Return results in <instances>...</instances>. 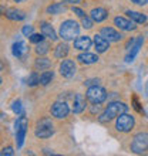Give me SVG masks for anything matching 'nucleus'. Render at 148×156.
I'll use <instances>...</instances> for the list:
<instances>
[{
  "mask_svg": "<svg viewBox=\"0 0 148 156\" xmlns=\"http://www.w3.org/2000/svg\"><path fill=\"white\" fill-rule=\"evenodd\" d=\"M127 109H128V107L124 102H120V101L110 102L107 107L104 108V111L100 114L98 122H101V123L110 122V121H113V119L117 118L118 115H121L123 112H127Z\"/></svg>",
  "mask_w": 148,
  "mask_h": 156,
  "instance_id": "nucleus-1",
  "label": "nucleus"
},
{
  "mask_svg": "<svg viewBox=\"0 0 148 156\" xmlns=\"http://www.w3.org/2000/svg\"><path fill=\"white\" fill-rule=\"evenodd\" d=\"M78 31H80V26H78L77 21L66 20L61 23L58 33H60V37L64 41H70V40H74V37H77Z\"/></svg>",
  "mask_w": 148,
  "mask_h": 156,
  "instance_id": "nucleus-2",
  "label": "nucleus"
},
{
  "mask_svg": "<svg viewBox=\"0 0 148 156\" xmlns=\"http://www.w3.org/2000/svg\"><path fill=\"white\" fill-rule=\"evenodd\" d=\"M132 153H144L148 151V133L147 132H140L134 136V139L131 142V146H130Z\"/></svg>",
  "mask_w": 148,
  "mask_h": 156,
  "instance_id": "nucleus-3",
  "label": "nucleus"
},
{
  "mask_svg": "<svg viewBox=\"0 0 148 156\" xmlns=\"http://www.w3.org/2000/svg\"><path fill=\"white\" fill-rule=\"evenodd\" d=\"M54 133V125L50 118H43L40 119L36 125V136L40 139H46Z\"/></svg>",
  "mask_w": 148,
  "mask_h": 156,
  "instance_id": "nucleus-4",
  "label": "nucleus"
},
{
  "mask_svg": "<svg viewBox=\"0 0 148 156\" xmlns=\"http://www.w3.org/2000/svg\"><path fill=\"white\" fill-rule=\"evenodd\" d=\"M86 97L91 104H103L107 99V91L100 85H91L87 90Z\"/></svg>",
  "mask_w": 148,
  "mask_h": 156,
  "instance_id": "nucleus-5",
  "label": "nucleus"
},
{
  "mask_svg": "<svg viewBox=\"0 0 148 156\" xmlns=\"http://www.w3.org/2000/svg\"><path fill=\"white\" fill-rule=\"evenodd\" d=\"M134 116L127 114V112H123L121 115L117 116V121H115V129L118 132H124V133H127V132L132 131V128H134Z\"/></svg>",
  "mask_w": 148,
  "mask_h": 156,
  "instance_id": "nucleus-6",
  "label": "nucleus"
},
{
  "mask_svg": "<svg viewBox=\"0 0 148 156\" xmlns=\"http://www.w3.org/2000/svg\"><path fill=\"white\" fill-rule=\"evenodd\" d=\"M16 145L17 148L20 149L23 146V142H24L26 138V132H27V118L24 115H21L20 118L16 121Z\"/></svg>",
  "mask_w": 148,
  "mask_h": 156,
  "instance_id": "nucleus-7",
  "label": "nucleus"
},
{
  "mask_svg": "<svg viewBox=\"0 0 148 156\" xmlns=\"http://www.w3.org/2000/svg\"><path fill=\"white\" fill-rule=\"evenodd\" d=\"M50 112L54 118L57 119H63V118H67L68 114H70V108L67 105L66 101H56V102L51 105L50 108Z\"/></svg>",
  "mask_w": 148,
  "mask_h": 156,
  "instance_id": "nucleus-8",
  "label": "nucleus"
},
{
  "mask_svg": "<svg viewBox=\"0 0 148 156\" xmlns=\"http://www.w3.org/2000/svg\"><path fill=\"white\" fill-rule=\"evenodd\" d=\"M142 43H144V37H142V36H138L137 38H132L131 43H130V51H128L127 57H125V61L131 62L132 60L135 58V55L138 54V51H140Z\"/></svg>",
  "mask_w": 148,
  "mask_h": 156,
  "instance_id": "nucleus-9",
  "label": "nucleus"
},
{
  "mask_svg": "<svg viewBox=\"0 0 148 156\" xmlns=\"http://www.w3.org/2000/svg\"><path fill=\"white\" fill-rule=\"evenodd\" d=\"M76 62L73 60H63V62L58 67V71L60 74L63 75L64 78H71L74 74H76Z\"/></svg>",
  "mask_w": 148,
  "mask_h": 156,
  "instance_id": "nucleus-10",
  "label": "nucleus"
},
{
  "mask_svg": "<svg viewBox=\"0 0 148 156\" xmlns=\"http://www.w3.org/2000/svg\"><path fill=\"white\" fill-rule=\"evenodd\" d=\"M137 23L135 21H132L131 19L128 20V19H125V17H115L114 19V26L117 27V29L123 30V31H132V30L137 29Z\"/></svg>",
  "mask_w": 148,
  "mask_h": 156,
  "instance_id": "nucleus-11",
  "label": "nucleus"
},
{
  "mask_svg": "<svg viewBox=\"0 0 148 156\" xmlns=\"http://www.w3.org/2000/svg\"><path fill=\"white\" fill-rule=\"evenodd\" d=\"M93 43L94 41L88 36H80V37H76V40H74V48L80 50V51H88V48H91Z\"/></svg>",
  "mask_w": 148,
  "mask_h": 156,
  "instance_id": "nucleus-12",
  "label": "nucleus"
},
{
  "mask_svg": "<svg viewBox=\"0 0 148 156\" xmlns=\"http://www.w3.org/2000/svg\"><path fill=\"white\" fill-rule=\"evenodd\" d=\"M100 34H101L104 38H107L110 43L111 41L115 43V41H120L121 38H123V36H121L117 30L113 29V27H103V29L100 30Z\"/></svg>",
  "mask_w": 148,
  "mask_h": 156,
  "instance_id": "nucleus-13",
  "label": "nucleus"
},
{
  "mask_svg": "<svg viewBox=\"0 0 148 156\" xmlns=\"http://www.w3.org/2000/svg\"><path fill=\"white\" fill-rule=\"evenodd\" d=\"M86 98L83 94H76L73 98V112L74 114H81L86 109Z\"/></svg>",
  "mask_w": 148,
  "mask_h": 156,
  "instance_id": "nucleus-14",
  "label": "nucleus"
},
{
  "mask_svg": "<svg viewBox=\"0 0 148 156\" xmlns=\"http://www.w3.org/2000/svg\"><path fill=\"white\" fill-rule=\"evenodd\" d=\"M94 45H95V50H97V53H105L108 50V45H110V41L107 38H104L101 34H95L94 38Z\"/></svg>",
  "mask_w": 148,
  "mask_h": 156,
  "instance_id": "nucleus-15",
  "label": "nucleus"
},
{
  "mask_svg": "<svg viewBox=\"0 0 148 156\" xmlns=\"http://www.w3.org/2000/svg\"><path fill=\"white\" fill-rule=\"evenodd\" d=\"M90 16H91V19H93L94 21L101 23V21H104L108 17V12L104 7H95V9H93V10L90 12Z\"/></svg>",
  "mask_w": 148,
  "mask_h": 156,
  "instance_id": "nucleus-16",
  "label": "nucleus"
},
{
  "mask_svg": "<svg viewBox=\"0 0 148 156\" xmlns=\"http://www.w3.org/2000/svg\"><path fill=\"white\" fill-rule=\"evenodd\" d=\"M77 60H78V62H81V64H86V66H88V64H94V62H97L98 57H97L95 54H91V53H88V51H84V53L78 54V55H77Z\"/></svg>",
  "mask_w": 148,
  "mask_h": 156,
  "instance_id": "nucleus-17",
  "label": "nucleus"
},
{
  "mask_svg": "<svg viewBox=\"0 0 148 156\" xmlns=\"http://www.w3.org/2000/svg\"><path fill=\"white\" fill-rule=\"evenodd\" d=\"M51 67V61L47 57H37L34 60V70L36 71H44Z\"/></svg>",
  "mask_w": 148,
  "mask_h": 156,
  "instance_id": "nucleus-18",
  "label": "nucleus"
},
{
  "mask_svg": "<svg viewBox=\"0 0 148 156\" xmlns=\"http://www.w3.org/2000/svg\"><path fill=\"white\" fill-rule=\"evenodd\" d=\"M6 17L13 21H20L26 19V13L23 10H19V9H9L6 12Z\"/></svg>",
  "mask_w": 148,
  "mask_h": 156,
  "instance_id": "nucleus-19",
  "label": "nucleus"
},
{
  "mask_svg": "<svg viewBox=\"0 0 148 156\" xmlns=\"http://www.w3.org/2000/svg\"><path fill=\"white\" fill-rule=\"evenodd\" d=\"M125 14L128 16V19H131L132 21H135L137 24H144L148 20V17L145 16V14H142V13H140V12H134V10H128Z\"/></svg>",
  "mask_w": 148,
  "mask_h": 156,
  "instance_id": "nucleus-20",
  "label": "nucleus"
},
{
  "mask_svg": "<svg viewBox=\"0 0 148 156\" xmlns=\"http://www.w3.org/2000/svg\"><path fill=\"white\" fill-rule=\"evenodd\" d=\"M41 33L44 34V37H47L51 41L57 40V33L54 31L53 26L49 24V23H41Z\"/></svg>",
  "mask_w": 148,
  "mask_h": 156,
  "instance_id": "nucleus-21",
  "label": "nucleus"
},
{
  "mask_svg": "<svg viewBox=\"0 0 148 156\" xmlns=\"http://www.w3.org/2000/svg\"><path fill=\"white\" fill-rule=\"evenodd\" d=\"M26 51H27V48H26V44L21 40L16 41V43L13 44V47H12L13 55H14V57H17V58H20L21 55L26 53Z\"/></svg>",
  "mask_w": 148,
  "mask_h": 156,
  "instance_id": "nucleus-22",
  "label": "nucleus"
},
{
  "mask_svg": "<svg viewBox=\"0 0 148 156\" xmlns=\"http://www.w3.org/2000/svg\"><path fill=\"white\" fill-rule=\"evenodd\" d=\"M67 10V7L64 6L63 3H53V4H50L49 7H47V14H61V13H64Z\"/></svg>",
  "mask_w": 148,
  "mask_h": 156,
  "instance_id": "nucleus-23",
  "label": "nucleus"
},
{
  "mask_svg": "<svg viewBox=\"0 0 148 156\" xmlns=\"http://www.w3.org/2000/svg\"><path fill=\"white\" fill-rule=\"evenodd\" d=\"M68 54V45L66 43H60L54 48V57L56 58H66Z\"/></svg>",
  "mask_w": 148,
  "mask_h": 156,
  "instance_id": "nucleus-24",
  "label": "nucleus"
},
{
  "mask_svg": "<svg viewBox=\"0 0 148 156\" xmlns=\"http://www.w3.org/2000/svg\"><path fill=\"white\" fill-rule=\"evenodd\" d=\"M49 48H50V43L43 40L36 45V54H39V55H44V54L49 53Z\"/></svg>",
  "mask_w": 148,
  "mask_h": 156,
  "instance_id": "nucleus-25",
  "label": "nucleus"
},
{
  "mask_svg": "<svg viewBox=\"0 0 148 156\" xmlns=\"http://www.w3.org/2000/svg\"><path fill=\"white\" fill-rule=\"evenodd\" d=\"M54 77V73L53 71H44L43 74H40V84L41 85H49L51 80Z\"/></svg>",
  "mask_w": 148,
  "mask_h": 156,
  "instance_id": "nucleus-26",
  "label": "nucleus"
},
{
  "mask_svg": "<svg viewBox=\"0 0 148 156\" xmlns=\"http://www.w3.org/2000/svg\"><path fill=\"white\" fill-rule=\"evenodd\" d=\"M37 84H40V77L37 75V73H31L27 78V85L29 87H36Z\"/></svg>",
  "mask_w": 148,
  "mask_h": 156,
  "instance_id": "nucleus-27",
  "label": "nucleus"
},
{
  "mask_svg": "<svg viewBox=\"0 0 148 156\" xmlns=\"http://www.w3.org/2000/svg\"><path fill=\"white\" fill-rule=\"evenodd\" d=\"M93 23H94V20L91 19V16H84L81 19V24L84 29H91V27H93Z\"/></svg>",
  "mask_w": 148,
  "mask_h": 156,
  "instance_id": "nucleus-28",
  "label": "nucleus"
},
{
  "mask_svg": "<svg viewBox=\"0 0 148 156\" xmlns=\"http://www.w3.org/2000/svg\"><path fill=\"white\" fill-rule=\"evenodd\" d=\"M12 109H13V112H14L16 115H21V111H23V107H21V102H20V101H19V99L13 102V105H12Z\"/></svg>",
  "mask_w": 148,
  "mask_h": 156,
  "instance_id": "nucleus-29",
  "label": "nucleus"
},
{
  "mask_svg": "<svg viewBox=\"0 0 148 156\" xmlns=\"http://www.w3.org/2000/svg\"><path fill=\"white\" fill-rule=\"evenodd\" d=\"M29 40L31 41V43H34V44H39L40 41H43L44 40V34L41 33V34H36V33H33L31 36L29 37Z\"/></svg>",
  "mask_w": 148,
  "mask_h": 156,
  "instance_id": "nucleus-30",
  "label": "nucleus"
},
{
  "mask_svg": "<svg viewBox=\"0 0 148 156\" xmlns=\"http://www.w3.org/2000/svg\"><path fill=\"white\" fill-rule=\"evenodd\" d=\"M21 33H23L24 37H30L33 34V26H24L23 30H21Z\"/></svg>",
  "mask_w": 148,
  "mask_h": 156,
  "instance_id": "nucleus-31",
  "label": "nucleus"
},
{
  "mask_svg": "<svg viewBox=\"0 0 148 156\" xmlns=\"http://www.w3.org/2000/svg\"><path fill=\"white\" fill-rule=\"evenodd\" d=\"M71 10H73V13H74V14H77V16L80 17V19H83V17L86 16V13L83 12L81 9H78V7H73V9H71Z\"/></svg>",
  "mask_w": 148,
  "mask_h": 156,
  "instance_id": "nucleus-32",
  "label": "nucleus"
},
{
  "mask_svg": "<svg viewBox=\"0 0 148 156\" xmlns=\"http://www.w3.org/2000/svg\"><path fill=\"white\" fill-rule=\"evenodd\" d=\"M13 148H10V146H9V148H3V151H2V156H12L13 155Z\"/></svg>",
  "mask_w": 148,
  "mask_h": 156,
  "instance_id": "nucleus-33",
  "label": "nucleus"
},
{
  "mask_svg": "<svg viewBox=\"0 0 148 156\" xmlns=\"http://www.w3.org/2000/svg\"><path fill=\"white\" fill-rule=\"evenodd\" d=\"M134 4H137V6H145V4H148V0H131Z\"/></svg>",
  "mask_w": 148,
  "mask_h": 156,
  "instance_id": "nucleus-34",
  "label": "nucleus"
},
{
  "mask_svg": "<svg viewBox=\"0 0 148 156\" xmlns=\"http://www.w3.org/2000/svg\"><path fill=\"white\" fill-rule=\"evenodd\" d=\"M84 85H88V87H91V85H98V80H88V81L84 82Z\"/></svg>",
  "mask_w": 148,
  "mask_h": 156,
  "instance_id": "nucleus-35",
  "label": "nucleus"
},
{
  "mask_svg": "<svg viewBox=\"0 0 148 156\" xmlns=\"http://www.w3.org/2000/svg\"><path fill=\"white\" fill-rule=\"evenodd\" d=\"M64 3H68V4H76V3H78L80 0H63Z\"/></svg>",
  "mask_w": 148,
  "mask_h": 156,
  "instance_id": "nucleus-36",
  "label": "nucleus"
},
{
  "mask_svg": "<svg viewBox=\"0 0 148 156\" xmlns=\"http://www.w3.org/2000/svg\"><path fill=\"white\" fill-rule=\"evenodd\" d=\"M14 3H21V2H24V0H13Z\"/></svg>",
  "mask_w": 148,
  "mask_h": 156,
  "instance_id": "nucleus-37",
  "label": "nucleus"
}]
</instances>
